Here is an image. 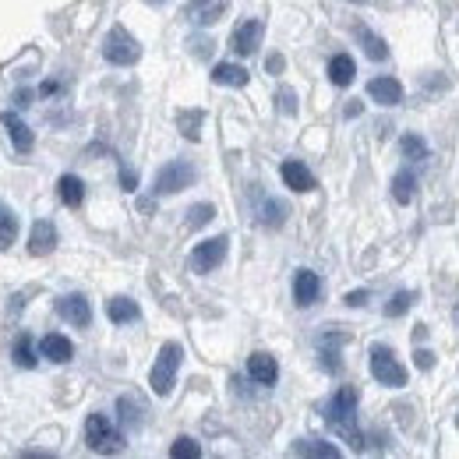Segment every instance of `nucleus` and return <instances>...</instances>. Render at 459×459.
Segmentation results:
<instances>
[{"label":"nucleus","instance_id":"nucleus-16","mask_svg":"<svg viewBox=\"0 0 459 459\" xmlns=\"http://www.w3.org/2000/svg\"><path fill=\"white\" fill-rule=\"evenodd\" d=\"M4 120V127H7V138H11V145L18 149V152H32V145H36V138H32V131H29V124H21L14 113H4L0 117Z\"/></svg>","mask_w":459,"mask_h":459},{"label":"nucleus","instance_id":"nucleus-29","mask_svg":"<svg viewBox=\"0 0 459 459\" xmlns=\"http://www.w3.org/2000/svg\"><path fill=\"white\" fill-rule=\"evenodd\" d=\"M410 304H414V293H410V290H399V293L392 297V304L385 307V315H389V318H399V315H406Z\"/></svg>","mask_w":459,"mask_h":459},{"label":"nucleus","instance_id":"nucleus-26","mask_svg":"<svg viewBox=\"0 0 459 459\" xmlns=\"http://www.w3.org/2000/svg\"><path fill=\"white\" fill-rule=\"evenodd\" d=\"M170 456L174 459H198L201 456V446H198L194 439H177V442L170 446Z\"/></svg>","mask_w":459,"mask_h":459},{"label":"nucleus","instance_id":"nucleus-4","mask_svg":"<svg viewBox=\"0 0 459 459\" xmlns=\"http://www.w3.org/2000/svg\"><path fill=\"white\" fill-rule=\"evenodd\" d=\"M102 57L110 61V64H117V68H127V64H135L138 57H142V46H138V39L127 32V29H113L110 36H106V43H102Z\"/></svg>","mask_w":459,"mask_h":459},{"label":"nucleus","instance_id":"nucleus-9","mask_svg":"<svg viewBox=\"0 0 459 459\" xmlns=\"http://www.w3.org/2000/svg\"><path fill=\"white\" fill-rule=\"evenodd\" d=\"M57 311H61V318H68V322H71V325H78V329H86V325L92 322V307L82 293L61 297V300H57Z\"/></svg>","mask_w":459,"mask_h":459},{"label":"nucleus","instance_id":"nucleus-28","mask_svg":"<svg viewBox=\"0 0 459 459\" xmlns=\"http://www.w3.org/2000/svg\"><path fill=\"white\" fill-rule=\"evenodd\" d=\"M283 216H286V205L283 201H266L262 205V223L266 226H283Z\"/></svg>","mask_w":459,"mask_h":459},{"label":"nucleus","instance_id":"nucleus-37","mask_svg":"<svg viewBox=\"0 0 459 459\" xmlns=\"http://www.w3.org/2000/svg\"><path fill=\"white\" fill-rule=\"evenodd\" d=\"M431 365H435V357H431L428 350H421V354H417V367H424V371H428Z\"/></svg>","mask_w":459,"mask_h":459},{"label":"nucleus","instance_id":"nucleus-21","mask_svg":"<svg viewBox=\"0 0 459 459\" xmlns=\"http://www.w3.org/2000/svg\"><path fill=\"white\" fill-rule=\"evenodd\" d=\"M106 315H110V322L124 325V322H135V318H138V304L127 300V297H113V300L106 304Z\"/></svg>","mask_w":459,"mask_h":459},{"label":"nucleus","instance_id":"nucleus-20","mask_svg":"<svg viewBox=\"0 0 459 459\" xmlns=\"http://www.w3.org/2000/svg\"><path fill=\"white\" fill-rule=\"evenodd\" d=\"M354 75H357V71H354V61H350L347 53H340V57H332V61H329V82H332V86H340V89H343V86H350V82H354Z\"/></svg>","mask_w":459,"mask_h":459},{"label":"nucleus","instance_id":"nucleus-11","mask_svg":"<svg viewBox=\"0 0 459 459\" xmlns=\"http://www.w3.org/2000/svg\"><path fill=\"white\" fill-rule=\"evenodd\" d=\"M318 293H322V279L311 273V269H300V273L293 275V300L300 307H311L318 300Z\"/></svg>","mask_w":459,"mask_h":459},{"label":"nucleus","instance_id":"nucleus-18","mask_svg":"<svg viewBox=\"0 0 459 459\" xmlns=\"http://www.w3.org/2000/svg\"><path fill=\"white\" fill-rule=\"evenodd\" d=\"M212 82H216V86H234V89H244V86H248V71H244L241 64H216Z\"/></svg>","mask_w":459,"mask_h":459},{"label":"nucleus","instance_id":"nucleus-7","mask_svg":"<svg viewBox=\"0 0 459 459\" xmlns=\"http://www.w3.org/2000/svg\"><path fill=\"white\" fill-rule=\"evenodd\" d=\"M194 184V170L181 163V160H174V163H167L160 174H156V191L160 194H177L184 187H191Z\"/></svg>","mask_w":459,"mask_h":459},{"label":"nucleus","instance_id":"nucleus-35","mask_svg":"<svg viewBox=\"0 0 459 459\" xmlns=\"http://www.w3.org/2000/svg\"><path fill=\"white\" fill-rule=\"evenodd\" d=\"M365 300H367L365 290H354V293H347V304H350V307H361Z\"/></svg>","mask_w":459,"mask_h":459},{"label":"nucleus","instance_id":"nucleus-36","mask_svg":"<svg viewBox=\"0 0 459 459\" xmlns=\"http://www.w3.org/2000/svg\"><path fill=\"white\" fill-rule=\"evenodd\" d=\"M120 184H124V191H135V184H138V177H135L131 170H120Z\"/></svg>","mask_w":459,"mask_h":459},{"label":"nucleus","instance_id":"nucleus-6","mask_svg":"<svg viewBox=\"0 0 459 459\" xmlns=\"http://www.w3.org/2000/svg\"><path fill=\"white\" fill-rule=\"evenodd\" d=\"M226 237H212V241H201V244H194V251H191V258H187V266H191V273H212L223 258H226Z\"/></svg>","mask_w":459,"mask_h":459},{"label":"nucleus","instance_id":"nucleus-31","mask_svg":"<svg viewBox=\"0 0 459 459\" xmlns=\"http://www.w3.org/2000/svg\"><path fill=\"white\" fill-rule=\"evenodd\" d=\"M14 237H18V219H14V216L0 219V251H7V248L14 244Z\"/></svg>","mask_w":459,"mask_h":459},{"label":"nucleus","instance_id":"nucleus-13","mask_svg":"<svg viewBox=\"0 0 459 459\" xmlns=\"http://www.w3.org/2000/svg\"><path fill=\"white\" fill-rule=\"evenodd\" d=\"M367 95L381 106H399L403 102V86L396 78H371L367 82Z\"/></svg>","mask_w":459,"mask_h":459},{"label":"nucleus","instance_id":"nucleus-12","mask_svg":"<svg viewBox=\"0 0 459 459\" xmlns=\"http://www.w3.org/2000/svg\"><path fill=\"white\" fill-rule=\"evenodd\" d=\"M53 248H57V230H53V223L39 219V223L32 226V234H29V255L43 258V255H50Z\"/></svg>","mask_w":459,"mask_h":459},{"label":"nucleus","instance_id":"nucleus-30","mask_svg":"<svg viewBox=\"0 0 459 459\" xmlns=\"http://www.w3.org/2000/svg\"><path fill=\"white\" fill-rule=\"evenodd\" d=\"M181 120V131H184V138H198V127H201V110H191V113H181L177 117Z\"/></svg>","mask_w":459,"mask_h":459},{"label":"nucleus","instance_id":"nucleus-34","mask_svg":"<svg viewBox=\"0 0 459 459\" xmlns=\"http://www.w3.org/2000/svg\"><path fill=\"white\" fill-rule=\"evenodd\" d=\"M279 110H283V113H293V110H297V95L290 89H279Z\"/></svg>","mask_w":459,"mask_h":459},{"label":"nucleus","instance_id":"nucleus-10","mask_svg":"<svg viewBox=\"0 0 459 459\" xmlns=\"http://www.w3.org/2000/svg\"><path fill=\"white\" fill-rule=\"evenodd\" d=\"M223 11H226V0H187L184 18L194 21V25H212Z\"/></svg>","mask_w":459,"mask_h":459},{"label":"nucleus","instance_id":"nucleus-22","mask_svg":"<svg viewBox=\"0 0 459 459\" xmlns=\"http://www.w3.org/2000/svg\"><path fill=\"white\" fill-rule=\"evenodd\" d=\"M293 456H311V459H340V449L329 446V442H297L293 446Z\"/></svg>","mask_w":459,"mask_h":459},{"label":"nucleus","instance_id":"nucleus-15","mask_svg":"<svg viewBox=\"0 0 459 459\" xmlns=\"http://www.w3.org/2000/svg\"><path fill=\"white\" fill-rule=\"evenodd\" d=\"M248 374H251L258 385H275L279 365H275L273 354H251V357H248Z\"/></svg>","mask_w":459,"mask_h":459},{"label":"nucleus","instance_id":"nucleus-5","mask_svg":"<svg viewBox=\"0 0 459 459\" xmlns=\"http://www.w3.org/2000/svg\"><path fill=\"white\" fill-rule=\"evenodd\" d=\"M371 374L381 385H389V389H403L406 385V367L396 361V354L389 347H374L371 350Z\"/></svg>","mask_w":459,"mask_h":459},{"label":"nucleus","instance_id":"nucleus-33","mask_svg":"<svg viewBox=\"0 0 459 459\" xmlns=\"http://www.w3.org/2000/svg\"><path fill=\"white\" fill-rule=\"evenodd\" d=\"M403 152H406V156H428V145H424L421 138L406 135V138H403Z\"/></svg>","mask_w":459,"mask_h":459},{"label":"nucleus","instance_id":"nucleus-25","mask_svg":"<svg viewBox=\"0 0 459 459\" xmlns=\"http://www.w3.org/2000/svg\"><path fill=\"white\" fill-rule=\"evenodd\" d=\"M117 410H120V421H124V424H131V428H138V424H142V417H138L142 410H138V403H135V399L120 396V399H117Z\"/></svg>","mask_w":459,"mask_h":459},{"label":"nucleus","instance_id":"nucleus-32","mask_svg":"<svg viewBox=\"0 0 459 459\" xmlns=\"http://www.w3.org/2000/svg\"><path fill=\"white\" fill-rule=\"evenodd\" d=\"M14 357H18V365L21 367H36V357H32V340H29V336H21V340H18Z\"/></svg>","mask_w":459,"mask_h":459},{"label":"nucleus","instance_id":"nucleus-23","mask_svg":"<svg viewBox=\"0 0 459 459\" xmlns=\"http://www.w3.org/2000/svg\"><path fill=\"white\" fill-rule=\"evenodd\" d=\"M357 36H361V43H365V53L371 57V61H385L389 57V46H385V39H378L371 29H357Z\"/></svg>","mask_w":459,"mask_h":459},{"label":"nucleus","instance_id":"nucleus-8","mask_svg":"<svg viewBox=\"0 0 459 459\" xmlns=\"http://www.w3.org/2000/svg\"><path fill=\"white\" fill-rule=\"evenodd\" d=\"M262 32H266V25H262L258 18H251V21H244V25H237V29H234V39H230V43H234V50H237V53H244V57H248V53H255V50H258Z\"/></svg>","mask_w":459,"mask_h":459},{"label":"nucleus","instance_id":"nucleus-38","mask_svg":"<svg viewBox=\"0 0 459 459\" xmlns=\"http://www.w3.org/2000/svg\"><path fill=\"white\" fill-rule=\"evenodd\" d=\"M7 216H11V212H7V209H4V205H0V219H7Z\"/></svg>","mask_w":459,"mask_h":459},{"label":"nucleus","instance_id":"nucleus-39","mask_svg":"<svg viewBox=\"0 0 459 459\" xmlns=\"http://www.w3.org/2000/svg\"><path fill=\"white\" fill-rule=\"evenodd\" d=\"M456 424H459V414H456Z\"/></svg>","mask_w":459,"mask_h":459},{"label":"nucleus","instance_id":"nucleus-24","mask_svg":"<svg viewBox=\"0 0 459 459\" xmlns=\"http://www.w3.org/2000/svg\"><path fill=\"white\" fill-rule=\"evenodd\" d=\"M392 198H396L399 205H406V201L414 198V174H410V170H399V174L392 177Z\"/></svg>","mask_w":459,"mask_h":459},{"label":"nucleus","instance_id":"nucleus-14","mask_svg":"<svg viewBox=\"0 0 459 459\" xmlns=\"http://www.w3.org/2000/svg\"><path fill=\"white\" fill-rule=\"evenodd\" d=\"M39 354H43L46 361H53V365H64V361H71L75 347H71V340H68V336L50 332V336H43V340H39Z\"/></svg>","mask_w":459,"mask_h":459},{"label":"nucleus","instance_id":"nucleus-17","mask_svg":"<svg viewBox=\"0 0 459 459\" xmlns=\"http://www.w3.org/2000/svg\"><path fill=\"white\" fill-rule=\"evenodd\" d=\"M283 181H286V187H293V191H315V174L304 167V163H297V160H290V163H283Z\"/></svg>","mask_w":459,"mask_h":459},{"label":"nucleus","instance_id":"nucleus-1","mask_svg":"<svg viewBox=\"0 0 459 459\" xmlns=\"http://www.w3.org/2000/svg\"><path fill=\"white\" fill-rule=\"evenodd\" d=\"M325 421H329V428H332L336 435H343L354 449H361V431H357V389L343 385V389L329 399Z\"/></svg>","mask_w":459,"mask_h":459},{"label":"nucleus","instance_id":"nucleus-2","mask_svg":"<svg viewBox=\"0 0 459 459\" xmlns=\"http://www.w3.org/2000/svg\"><path fill=\"white\" fill-rule=\"evenodd\" d=\"M177 367H181V347L177 343H163L156 365L149 371V385H152L156 396H170V389L177 381Z\"/></svg>","mask_w":459,"mask_h":459},{"label":"nucleus","instance_id":"nucleus-27","mask_svg":"<svg viewBox=\"0 0 459 459\" xmlns=\"http://www.w3.org/2000/svg\"><path fill=\"white\" fill-rule=\"evenodd\" d=\"M212 216H216V209H212V205H205V201H201V205H191V212H187V226H191V230H198V226H205Z\"/></svg>","mask_w":459,"mask_h":459},{"label":"nucleus","instance_id":"nucleus-3","mask_svg":"<svg viewBox=\"0 0 459 459\" xmlns=\"http://www.w3.org/2000/svg\"><path fill=\"white\" fill-rule=\"evenodd\" d=\"M86 442H89L92 453H99V456H113V453L124 449V435L102 414H92L86 421Z\"/></svg>","mask_w":459,"mask_h":459},{"label":"nucleus","instance_id":"nucleus-19","mask_svg":"<svg viewBox=\"0 0 459 459\" xmlns=\"http://www.w3.org/2000/svg\"><path fill=\"white\" fill-rule=\"evenodd\" d=\"M57 191H61V201L71 205V209H78V205L86 201V184L78 181L75 174H64L61 184H57Z\"/></svg>","mask_w":459,"mask_h":459}]
</instances>
